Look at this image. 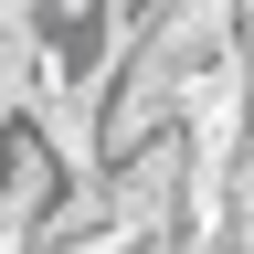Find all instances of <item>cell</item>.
I'll use <instances>...</instances> for the list:
<instances>
[{
    "mask_svg": "<svg viewBox=\"0 0 254 254\" xmlns=\"http://www.w3.org/2000/svg\"><path fill=\"white\" fill-rule=\"evenodd\" d=\"M212 190H222V222L254 244V117H244V138L222 148V170H212Z\"/></svg>",
    "mask_w": 254,
    "mask_h": 254,
    "instance_id": "cell-1",
    "label": "cell"
}]
</instances>
